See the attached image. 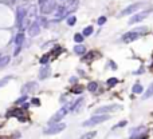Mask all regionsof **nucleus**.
<instances>
[{"instance_id":"nucleus-1","label":"nucleus","mask_w":153,"mask_h":139,"mask_svg":"<svg viewBox=\"0 0 153 139\" xmlns=\"http://www.w3.org/2000/svg\"><path fill=\"white\" fill-rule=\"evenodd\" d=\"M107 119H109V115H94V116H91L90 119H87L86 122H83L82 126L83 127H90V126L103 123V122H106Z\"/></svg>"},{"instance_id":"nucleus-2","label":"nucleus","mask_w":153,"mask_h":139,"mask_svg":"<svg viewBox=\"0 0 153 139\" xmlns=\"http://www.w3.org/2000/svg\"><path fill=\"white\" fill-rule=\"evenodd\" d=\"M56 8H58V4H56L55 0H47L46 3H43L40 5V12H42L43 15H50Z\"/></svg>"},{"instance_id":"nucleus-3","label":"nucleus","mask_w":153,"mask_h":139,"mask_svg":"<svg viewBox=\"0 0 153 139\" xmlns=\"http://www.w3.org/2000/svg\"><path fill=\"white\" fill-rule=\"evenodd\" d=\"M67 112H69V107H67V106H63L62 108H59L58 111H56V112L54 114V115L51 116L50 123H51V124L59 123V120L63 119V118H65V116L67 115Z\"/></svg>"},{"instance_id":"nucleus-4","label":"nucleus","mask_w":153,"mask_h":139,"mask_svg":"<svg viewBox=\"0 0 153 139\" xmlns=\"http://www.w3.org/2000/svg\"><path fill=\"white\" fill-rule=\"evenodd\" d=\"M66 128V123H54L51 127L44 130V134L47 135H54V134H59L61 131H63Z\"/></svg>"},{"instance_id":"nucleus-5","label":"nucleus","mask_w":153,"mask_h":139,"mask_svg":"<svg viewBox=\"0 0 153 139\" xmlns=\"http://www.w3.org/2000/svg\"><path fill=\"white\" fill-rule=\"evenodd\" d=\"M120 106L117 104H113V106H103V107H99L95 110V115H107V112H113L117 111Z\"/></svg>"},{"instance_id":"nucleus-6","label":"nucleus","mask_w":153,"mask_h":139,"mask_svg":"<svg viewBox=\"0 0 153 139\" xmlns=\"http://www.w3.org/2000/svg\"><path fill=\"white\" fill-rule=\"evenodd\" d=\"M141 5L142 4L141 3H136V4H132V5H129V7H126L125 9H122L121 11V13H120V18H122V16H128V15H130V13H133V12H136L137 9H140L141 8Z\"/></svg>"},{"instance_id":"nucleus-7","label":"nucleus","mask_w":153,"mask_h":139,"mask_svg":"<svg viewBox=\"0 0 153 139\" xmlns=\"http://www.w3.org/2000/svg\"><path fill=\"white\" fill-rule=\"evenodd\" d=\"M150 13V11H142L140 12V13H136L134 16H132L129 20V24H134V23H140V22H142L144 19H146L148 18V15Z\"/></svg>"},{"instance_id":"nucleus-8","label":"nucleus","mask_w":153,"mask_h":139,"mask_svg":"<svg viewBox=\"0 0 153 139\" xmlns=\"http://www.w3.org/2000/svg\"><path fill=\"white\" fill-rule=\"evenodd\" d=\"M141 36V34H138L136 31H130V32H126L124 36H122V42L124 43H130V42H134L137 40L138 38Z\"/></svg>"},{"instance_id":"nucleus-9","label":"nucleus","mask_w":153,"mask_h":139,"mask_svg":"<svg viewBox=\"0 0 153 139\" xmlns=\"http://www.w3.org/2000/svg\"><path fill=\"white\" fill-rule=\"evenodd\" d=\"M27 18V9L24 7H19L18 8V12H16V22H18V26H22L23 20Z\"/></svg>"},{"instance_id":"nucleus-10","label":"nucleus","mask_w":153,"mask_h":139,"mask_svg":"<svg viewBox=\"0 0 153 139\" xmlns=\"http://www.w3.org/2000/svg\"><path fill=\"white\" fill-rule=\"evenodd\" d=\"M28 34H30V36H38V35L40 34V26L38 22H34L32 24H30Z\"/></svg>"},{"instance_id":"nucleus-11","label":"nucleus","mask_w":153,"mask_h":139,"mask_svg":"<svg viewBox=\"0 0 153 139\" xmlns=\"http://www.w3.org/2000/svg\"><path fill=\"white\" fill-rule=\"evenodd\" d=\"M36 87H38V83L36 82H28L27 84L23 86V88H22V92H31V91H34V90H36Z\"/></svg>"},{"instance_id":"nucleus-12","label":"nucleus","mask_w":153,"mask_h":139,"mask_svg":"<svg viewBox=\"0 0 153 139\" xmlns=\"http://www.w3.org/2000/svg\"><path fill=\"white\" fill-rule=\"evenodd\" d=\"M50 72H51V70H50V67L48 66H43L42 68H40V71H39V79H46V78H48L50 76Z\"/></svg>"},{"instance_id":"nucleus-13","label":"nucleus","mask_w":153,"mask_h":139,"mask_svg":"<svg viewBox=\"0 0 153 139\" xmlns=\"http://www.w3.org/2000/svg\"><path fill=\"white\" fill-rule=\"evenodd\" d=\"M145 132V127H137V128H134L133 131H132V138L134 139H140L141 138V134H144Z\"/></svg>"},{"instance_id":"nucleus-14","label":"nucleus","mask_w":153,"mask_h":139,"mask_svg":"<svg viewBox=\"0 0 153 139\" xmlns=\"http://www.w3.org/2000/svg\"><path fill=\"white\" fill-rule=\"evenodd\" d=\"M23 42H24V32H23V31H20L19 34L16 35V38H15V43H16V46H18V47H22Z\"/></svg>"},{"instance_id":"nucleus-15","label":"nucleus","mask_w":153,"mask_h":139,"mask_svg":"<svg viewBox=\"0 0 153 139\" xmlns=\"http://www.w3.org/2000/svg\"><path fill=\"white\" fill-rule=\"evenodd\" d=\"M74 52L77 55H85V52H86V47L82 46V44H77V46L74 47Z\"/></svg>"},{"instance_id":"nucleus-16","label":"nucleus","mask_w":153,"mask_h":139,"mask_svg":"<svg viewBox=\"0 0 153 139\" xmlns=\"http://www.w3.org/2000/svg\"><path fill=\"white\" fill-rule=\"evenodd\" d=\"M10 60H11V58H10L8 55H1V58H0V68H3V67L8 66Z\"/></svg>"},{"instance_id":"nucleus-17","label":"nucleus","mask_w":153,"mask_h":139,"mask_svg":"<svg viewBox=\"0 0 153 139\" xmlns=\"http://www.w3.org/2000/svg\"><path fill=\"white\" fill-rule=\"evenodd\" d=\"M82 102H83V98H78V99H77L74 103H73V106L70 107V110H71V111H77V110L79 108V106H81V103H82Z\"/></svg>"},{"instance_id":"nucleus-18","label":"nucleus","mask_w":153,"mask_h":139,"mask_svg":"<svg viewBox=\"0 0 153 139\" xmlns=\"http://www.w3.org/2000/svg\"><path fill=\"white\" fill-rule=\"evenodd\" d=\"M98 88V83L97 82H90L89 84H87V90L90 91V92H95Z\"/></svg>"},{"instance_id":"nucleus-19","label":"nucleus","mask_w":153,"mask_h":139,"mask_svg":"<svg viewBox=\"0 0 153 139\" xmlns=\"http://www.w3.org/2000/svg\"><path fill=\"white\" fill-rule=\"evenodd\" d=\"M153 96V83L148 87V90L145 91V94H144V99H149V98Z\"/></svg>"},{"instance_id":"nucleus-20","label":"nucleus","mask_w":153,"mask_h":139,"mask_svg":"<svg viewBox=\"0 0 153 139\" xmlns=\"http://www.w3.org/2000/svg\"><path fill=\"white\" fill-rule=\"evenodd\" d=\"M95 135H97L95 131H89V132H86V134H83V135L81 136V139H93V138H95Z\"/></svg>"},{"instance_id":"nucleus-21","label":"nucleus","mask_w":153,"mask_h":139,"mask_svg":"<svg viewBox=\"0 0 153 139\" xmlns=\"http://www.w3.org/2000/svg\"><path fill=\"white\" fill-rule=\"evenodd\" d=\"M35 13H36V8L34 5H31L27 11V18H32V16H35Z\"/></svg>"},{"instance_id":"nucleus-22","label":"nucleus","mask_w":153,"mask_h":139,"mask_svg":"<svg viewBox=\"0 0 153 139\" xmlns=\"http://www.w3.org/2000/svg\"><path fill=\"white\" fill-rule=\"evenodd\" d=\"M118 83V79L117 78H110L109 80H107V86H109V88H112V87H114V86Z\"/></svg>"},{"instance_id":"nucleus-23","label":"nucleus","mask_w":153,"mask_h":139,"mask_svg":"<svg viewBox=\"0 0 153 139\" xmlns=\"http://www.w3.org/2000/svg\"><path fill=\"white\" fill-rule=\"evenodd\" d=\"M142 91H144V88H142L141 84H138V83H137V84L133 86V92L134 94H141Z\"/></svg>"},{"instance_id":"nucleus-24","label":"nucleus","mask_w":153,"mask_h":139,"mask_svg":"<svg viewBox=\"0 0 153 139\" xmlns=\"http://www.w3.org/2000/svg\"><path fill=\"white\" fill-rule=\"evenodd\" d=\"M91 34H93V27H91V26L86 27L85 30H83V32H82V35H83V36H90Z\"/></svg>"},{"instance_id":"nucleus-25","label":"nucleus","mask_w":153,"mask_h":139,"mask_svg":"<svg viewBox=\"0 0 153 139\" xmlns=\"http://www.w3.org/2000/svg\"><path fill=\"white\" fill-rule=\"evenodd\" d=\"M83 38H85V36H83L82 34H75V35H74V40H75L77 43H79V44L83 42Z\"/></svg>"},{"instance_id":"nucleus-26","label":"nucleus","mask_w":153,"mask_h":139,"mask_svg":"<svg viewBox=\"0 0 153 139\" xmlns=\"http://www.w3.org/2000/svg\"><path fill=\"white\" fill-rule=\"evenodd\" d=\"M11 79H12V76H5V78H3V79L0 80V87H4V86L7 84V83L11 80Z\"/></svg>"},{"instance_id":"nucleus-27","label":"nucleus","mask_w":153,"mask_h":139,"mask_svg":"<svg viewBox=\"0 0 153 139\" xmlns=\"http://www.w3.org/2000/svg\"><path fill=\"white\" fill-rule=\"evenodd\" d=\"M75 22H77V18H75V16H70V18L67 19V24H69V26H74Z\"/></svg>"},{"instance_id":"nucleus-28","label":"nucleus","mask_w":153,"mask_h":139,"mask_svg":"<svg viewBox=\"0 0 153 139\" xmlns=\"http://www.w3.org/2000/svg\"><path fill=\"white\" fill-rule=\"evenodd\" d=\"M48 58H50L48 55H44V56H42V58H40V64H44V66H46V63L48 62Z\"/></svg>"},{"instance_id":"nucleus-29","label":"nucleus","mask_w":153,"mask_h":139,"mask_svg":"<svg viewBox=\"0 0 153 139\" xmlns=\"http://www.w3.org/2000/svg\"><path fill=\"white\" fill-rule=\"evenodd\" d=\"M26 101H27V96H26V95H23V96H20V99H18V101H16V104H22V103H24Z\"/></svg>"},{"instance_id":"nucleus-30","label":"nucleus","mask_w":153,"mask_h":139,"mask_svg":"<svg viewBox=\"0 0 153 139\" xmlns=\"http://www.w3.org/2000/svg\"><path fill=\"white\" fill-rule=\"evenodd\" d=\"M83 91V88H81V86H78V87H74L73 88V92L74 94H81Z\"/></svg>"},{"instance_id":"nucleus-31","label":"nucleus","mask_w":153,"mask_h":139,"mask_svg":"<svg viewBox=\"0 0 153 139\" xmlns=\"http://www.w3.org/2000/svg\"><path fill=\"white\" fill-rule=\"evenodd\" d=\"M38 23H39V26L40 24H42V26H47V19H46V18H40Z\"/></svg>"},{"instance_id":"nucleus-32","label":"nucleus","mask_w":153,"mask_h":139,"mask_svg":"<svg viewBox=\"0 0 153 139\" xmlns=\"http://www.w3.org/2000/svg\"><path fill=\"white\" fill-rule=\"evenodd\" d=\"M106 22V18L105 16H101V18H98V20H97V23L99 24V26H102V24Z\"/></svg>"},{"instance_id":"nucleus-33","label":"nucleus","mask_w":153,"mask_h":139,"mask_svg":"<svg viewBox=\"0 0 153 139\" xmlns=\"http://www.w3.org/2000/svg\"><path fill=\"white\" fill-rule=\"evenodd\" d=\"M125 124H126V122H125V120H122V122H120L118 124H116V126H114L113 130H116V128H118V127H122V126H125Z\"/></svg>"},{"instance_id":"nucleus-34","label":"nucleus","mask_w":153,"mask_h":139,"mask_svg":"<svg viewBox=\"0 0 153 139\" xmlns=\"http://www.w3.org/2000/svg\"><path fill=\"white\" fill-rule=\"evenodd\" d=\"M110 66H112V68H113V70H117V66H116V63H114V62H112V60H110Z\"/></svg>"},{"instance_id":"nucleus-35","label":"nucleus","mask_w":153,"mask_h":139,"mask_svg":"<svg viewBox=\"0 0 153 139\" xmlns=\"http://www.w3.org/2000/svg\"><path fill=\"white\" fill-rule=\"evenodd\" d=\"M40 102L38 101V99H32V104H39Z\"/></svg>"},{"instance_id":"nucleus-36","label":"nucleus","mask_w":153,"mask_h":139,"mask_svg":"<svg viewBox=\"0 0 153 139\" xmlns=\"http://www.w3.org/2000/svg\"><path fill=\"white\" fill-rule=\"evenodd\" d=\"M38 1H39V4H40V5H42V4H43V3H46L47 0H38Z\"/></svg>"},{"instance_id":"nucleus-37","label":"nucleus","mask_w":153,"mask_h":139,"mask_svg":"<svg viewBox=\"0 0 153 139\" xmlns=\"http://www.w3.org/2000/svg\"><path fill=\"white\" fill-rule=\"evenodd\" d=\"M19 51H20V47H18V48H16V51H15V55L19 54Z\"/></svg>"},{"instance_id":"nucleus-38","label":"nucleus","mask_w":153,"mask_h":139,"mask_svg":"<svg viewBox=\"0 0 153 139\" xmlns=\"http://www.w3.org/2000/svg\"><path fill=\"white\" fill-rule=\"evenodd\" d=\"M0 58H1V55H0Z\"/></svg>"}]
</instances>
